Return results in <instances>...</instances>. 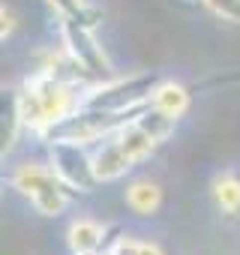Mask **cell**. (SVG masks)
Returning <instances> with one entry per match:
<instances>
[{"label": "cell", "mask_w": 240, "mask_h": 255, "mask_svg": "<svg viewBox=\"0 0 240 255\" xmlns=\"http://www.w3.org/2000/svg\"><path fill=\"white\" fill-rule=\"evenodd\" d=\"M12 183H15L18 192H24L36 204V210L42 216H57L66 204V195H63V186H60L63 180L54 177L51 171L39 168V165H21L12 177Z\"/></svg>", "instance_id": "obj_1"}, {"label": "cell", "mask_w": 240, "mask_h": 255, "mask_svg": "<svg viewBox=\"0 0 240 255\" xmlns=\"http://www.w3.org/2000/svg\"><path fill=\"white\" fill-rule=\"evenodd\" d=\"M156 90V75H132L126 81L108 84L96 93L87 96L84 108H102V111H129L132 105H138L144 96H153Z\"/></svg>", "instance_id": "obj_2"}, {"label": "cell", "mask_w": 240, "mask_h": 255, "mask_svg": "<svg viewBox=\"0 0 240 255\" xmlns=\"http://www.w3.org/2000/svg\"><path fill=\"white\" fill-rule=\"evenodd\" d=\"M51 165H54V174L66 186H75V189H84V192H90L96 186V180H99L96 168H93V159L75 141H54Z\"/></svg>", "instance_id": "obj_3"}, {"label": "cell", "mask_w": 240, "mask_h": 255, "mask_svg": "<svg viewBox=\"0 0 240 255\" xmlns=\"http://www.w3.org/2000/svg\"><path fill=\"white\" fill-rule=\"evenodd\" d=\"M63 30H66L69 54L75 57V63H78L84 72H105V69H108L105 54H102V45H96V39H93V33H90V21H81V9H78L75 15H66Z\"/></svg>", "instance_id": "obj_4"}, {"label": "cell", "mask_w": 240, "mask_h": 255, "mask_svg": "<svg viewBox=\"0 0 240 255\" xmlns=\"http://www.w3.org/2000/svg\"><path fill=\"white\" fill-rule=\"evenodd\" d=\"M114 141L120 144V150H123L126 156H129V162L135 165V162H141V159H147L150 156V150H153V135L150 132H144L141 126L135 123V120H126L120 129L114 132Z\"/></svg>", "instance_id": "obj_5"}, {"label": "cell", "mask_w": 240, "mask_h": 255, "mask_svg": "<svg viewBox=\"0 0 240 255\" xmlns=\"http://www.w3.org/2000/svg\"><path fill=\"white\" fill-rule=\"evenodd\" d=\"M93 168H96V177L99 180H117L120 174H126L132 168L129 156L120 150V144L111 138L108 144H102V150L93 156Z\"/></svg>", "instance_id": "obj_6"}, {"label": "cell", "mask_w": 240, "mask_h": 255, "mask_svg": "<svg viewBox=\"0 0 240 255\" xmlns=\"http://www.w3.org/2000/svg\"><path fill=\"white\" fill-rule=\"evenodd\" d=\"M159 201H162V192H159V186L150 183V180H138V183H132V186L126 189V204H129V210L138 213V216H150V213L159 207Z\"/></svg>", "instance_id": "obj_7"}, {"label": "cell", "mask_w": 240, "mask_h": 255, "mask_svg": "<svg viewBox=\"0 0 240 255\" xmlns=\"http://www.w3.org/2000/svg\"><path fill=\"white\" fill-rule=\"evenodd\" d=\"M102 237H105V231H102L96 222H90V219H78V222L69 225V246H72L78 255L96 252L99 243H102Z\"/></svg>", "instance_id": "obj_8"}, {"label": "cell", "mask_w": 240, "mask_h": 255, "mask_svg": "<svg viewBox=\"0 0 240 255\" xmlns=\"http://www.w3.org/2000/svg\"><path fill=\"white\" fill-rule=\"evenodd\" d=\"M153 105L156 108H162L165 114H171V117H180L186 108H189V93H186V87H180V84H156V90H153Z\"/></svg>", "instance_id": "obj_9"}, {"label": "cell", "mask_w": 240, "mask_h": 255, "mask_svg": "<svg viewBox=\"0 0 240 255\" xmlns=\"http://www.w3.org/2000/svg\"><path fill=\"white\" fill-rule=\"evenodd\" d=\"M174 120H177V117L165 114V111H162V108H156V105H153V108H147V111H141V114L135 117V123L141 126L144 132H150V135H153V141H156V144H159V141H165V138L174 132Z\"/></svg>", "instance_id": "obj_10"}, {"label": "cell", "mask_w": 240, "mask_h": 255, "mask_svg": "<svg viewBox=\"0 0 240 255\" xmlns=\"http://www.w3.org/2000/svg\"><path fill=\"white\" fill-rule=\"evenodd\" d=\"M213 192H216V204H219L225 213H237V210H240V180H237L234 174L219 177L216 186H213Z\"/></svg>", "instance_id": "obj_11"}, {"label": "cell", "mask_w": 240, "mask_h": 255, "mask_svg": "<svg viewBox=\"0 0 240 255\" xmlns=\"http://www.w3.org/2000/svg\"><path fill=\"white\" fill-rule=\"evenodd\" d=\"M204 3L225 21L240 24V0H204Z\"/></svg>", "instance_id": "obj_12"}, {"label": "cell", "mask_w": 240, "mask_h": 255, "mask_svg": "<svg viewBox=\"0 0 240 255\" xmlns=\"http://www.w3.org/2000/svg\"><path fill=\"white\" fill-rule=\"evenodd\" d=\"M138 240H132V237H120L117 243H114V249H111V255H138Z\"/></svg>", "instance_id": "obj_13"}, {"label": "cell", "mask_w": 240, "mask_h": 255, "mask_svg": "<svg viewBox=\"0 0 240 255\" xmlns=\"http://www.w3.org/2000/svg\"><path fill=\"white\" fill-rule=\"evenodd\" d=\"M48 3H51L54 9H60L63 15H75V12L81 9V0H48Z\"/></svg>", "instance_id": "obj_14"}, {"label": "cell", "mask_w": 240, "mask_h": 255, "mask_svg": "<svg viewBox=\"0 0 240 255\" xmlns=\"http://www.w3.org/2000/svg\"><path fill=\"white\" fill-rule=\"evenodd\" d=\"M138 255H162V249L156 243H141L138 246Z\"/></svg>", "instance_id": "obj_15"}, {"label": "cell", "mask_w": 240, "mask_h": 255, "mask_svg": "<svg viewBox=\"0 0 240 255\" xmlns=\"http://www.w3.org/2000/svg\"><path fill=\"white\" fill-rule=\"evenodd\" d=\"M9 30H12V12H9V9L3 6V36H6Z\"/></svg>", "instance_id": "obj_16"}]
</instances>
